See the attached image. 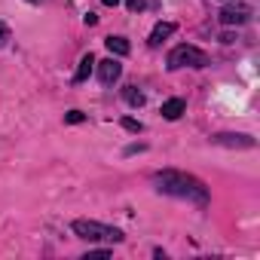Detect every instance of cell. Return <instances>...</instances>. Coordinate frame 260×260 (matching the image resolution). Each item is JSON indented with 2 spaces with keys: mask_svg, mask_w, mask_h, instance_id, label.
<instances>
[{
  "mask_svg": "<svg viewBox=\"0 0 260 260\" xmlns=\"http://www.w3.org/2000/svg\"><path fill=\"white\" fill-rule=\"evenodd\" d=\"M153 184H156L159 193H169V196H178V199H187V202H196V205H208V187L193 175L169 169V172H156Z\"/></svg>",
  "mask_w": 260,
  "mask_h": 260,
  "instance_id": "1",
  "label": "cell"
},
{
  "mask_svg": "<svg viewBox=\"0 0 260 260\" xmlns=\"http://www.w3.org/2000/svg\"><path fill=\"white\" fill-rule=\"evenodd\" d=\"M74 233L86 242H122V230L98 223V220H74Z\"/></svg>",
  "mask_w": 260,
  "mask_h": 260,
  "instance_id": "2",
  "label": "cell"
},
{
  "mask_svg": "<svg viewBox=\"0 0 260 260\" xmlns=\"http://www.w3.org/2000/svg\"><path fill=\"white\" fill-rule=\"evenodd\" d=\"M208 64V55L202 52V49H196V46H175L172 52H169V68L172 71H181V68H205Z\"/></svg>",
  "mask_w": 260,
  "mask_h": 260,
  "instance_id": "3",
  "label": "cell"
},
{
  "mask_svg": "<svg viewBox=\"0 0 260 260\" xmlns=\"http://www.w3.org/2000/svg\"><path fill=\"white\" fill-rule=\"evenodd\" d=\"M95 64H98V80L104 86H113L119 80V74H122V64L116 58H104V61H95Z\"/></svg>",
  "mask_w": 260,
  "mask_h": 260,
  "instance_id": "4",
  "label": "cell"
},
{
  "mask_svg": "<svg viewBox=\"0 0 260 260\" xmlns=\"http://www.w3.org/2000/svg\"><path fill=\"white\" fill-rule=\"evenodd\" d=\"M248 7H223L220 10V22L223 25H242V22H248Z\"/></svg>",
  "mask_w": 260,
  "mask_h": 260,
  "instance_id": "5",
  "label": "cell"
},
{
  "mask_svg": "<svg viewBox=\"0 0 260 260\" xmlns=\"http://www.w3.org/2000/svg\"><path fill=\"white\" fill-rule=\"evenodd\" d=\"M184 110H187V101H184V98H169V101L162 104V116H166V119H181Z\"/></svg>",
  "mask_w": 260,
  "mask_h": 260,
  "instance_id": "6",
  "label": "cell"
},
{
  "mask_svg": "<svg viewBox=\"0 0 260 260\" xmlns=\"http://www.w3.org/2000/svg\"><path fill=\"white\" fill-rule=\"evenodd\" d=\"M92 71H95V55H92V52H86V55L80 58V68H77V74H74V83H86Z\"/></svg>",
  "mask_w": 260,
  "mask_h": 260,
  "instance_id": "7",
  "label": "cell"
},
{
  "mask_svg": "<svg viewBox=\"0 0 260 260\" xmlns=\"http://www.w3.org/2000/svg\"><path fill=\"white\" fill-rule=\"evenodd\" d=\"M175 34V25L172 22H159L156 28H153V34H150V46H159L166 37H172Z\"/></svg>",
  "mask_w": 260,
  "mask_h": 260,
  "instance_id": "8",
  "label": "cell"
},
{
  "mask_svg": "<svg viewBox=\"0 0 260 260\" xmlns=\"http://www.w3.org/2000/svg\"><path fill=\"white\" fill-rule=\"evenodd\" d=\"M122 98H125V104H132V107H141L144 104V92L138 86H125L122 89Z\"/></svg>",
  "mask_w": 260,
  "mask_h": 260,
  "instance_id": "9",
  "label": "cell"
},
{
  "mask_svg": "<svg viewBox=\"0 0 260 260\" xmlns=\"http://www.w3.org/2000/svg\"><path fill=\"white\" fill-rule=\"evenodd\" d=\"M104 43H107L110 55H128V40L125 37H107Z\"/></svg>",
  "mask_w": 260,
  "mask_h": 260,
  "instance_id": "10",
  "label": "cell"
},
{
  "mask_svg": "<svg viewBox=\"0 0 260 260\" xmlns=\"http://www.w3.org/2000/svg\"><path fill=\"white\" fill-rule=\"evenodd\" d=\"M83 119H86V113H80V110L64 113V122H71V125H77V122H83Z\"/></svg>",
  "mask_w": 260,
  "mask_h": 260,
  "instance_id": "11",
  "label": "cell"
},
{
  "mask_svg": "<svg viewBox=\"0 0 260 260\" xmlns=\"http://www.w3.org/2000/svg\"><path fill=\"white\" fill-rule=\"evenodd\" d=\"M122 128H128V132H141V122L132 119V116H125V119H122Z\"/></svg>",
  "mask_w": 260,
  "mask_h": 260,
  "instance_id": "12",
  "label": "cell"
},
{
  "mask_svg": "<svg viewBox=\"0 0 260 260\" xmlns=\"http://www.w3.org/2000/svg\"><path fill=\"white\" fill-rule=\"evenodd\" d=\"M7 43H10V28L0 22V46H7Z\"/></svg>",
  "mask_w": 260,
  "mask_h": 260,
  "instance_id": "13",
  "label": "cell"
},
{
  "mask_svg": "<svg viewBox=\"0 0 260 260\" xmlns=\"http://www.w3.org/2000/svg\"><path fill=\"white\" fill-rule=\"evenodd\" d=\"M128 10H132V13H141V10H144V0H128Z\"/></svg>",
  "mask_w": 260,
  "mask_h": 260,
  "instance_id": "14",
  "label": "cell"
},
{
  "mask_svg": "<svg viewBox=\"0 0 260 260\" xmlns=\"http://www.w3.org/2000/svg\"><path fill=\"white\" fill-rule=\"evenodd\" d=\"M92 257H110V251H107V248H101V251H89L86 260H92Z\"/></svg>",
  "mask_w": 260,
  "mask_h": 260,
  "instance_id": "15",
  "label": "cell"
},
{
  "mask_svg": "<svg viewBox=\"0 0 260 260\" xmlns=\"http://www.w3.org/2000/svg\"><path fill=\"white\" fill-rule=\"evenodd\" d=\"M101 4H104V7H116V4H119V0H101Z\"/></svg>",
  "mask_w": 260,
  "mask_h": 260,
  "instance_id": "16",
  "label": "cell"
},
{
  "mask_svg": "<svg viewBox=\"0 0 260 260\" xmlns=\"http://www.w3.org/2000/svg\"><path fill=\"white\" fill-rule=\"evenodd\" d=\"M28 4H37V0H28Z\"/></svg>",
  "mask_w": 260,
  "mask_h": 260,
  "instance_id": "17",
  "label": "cell"
}]
</instances>
